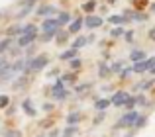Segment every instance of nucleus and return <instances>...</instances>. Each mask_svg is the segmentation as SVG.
<instances>
[{"label": "nucleus", "instance_id": "nucleus-1", "mask_svg": "<svg viewBox=\"0 0 155 137\" xmlns=\"http://www.w3.org/2000/svg\"><path fill=\"white\" fill-rule=\"evenodd\" d=\"M47 63H49V57H47V55H38V57H34L26 67H24V68H26L24 72L28 75V72H31V71H34V72L35 71H43V68L47 67Z\"/></svg>", "mask_w": 155, "mask_h": 137}, {"label": "nucleus", "instance_id": "nucleus-2", "mask_svg": "<svg viewBox=\"0 0 155 137\" xmlns=\"http://www.w3.org/2000/svg\"><path fill=\"white\" fill-rule=\"evenodd\" d=\"M137 112H134V110H130L128 114L124 116V118L120 119V122L116 123V127H132V126H136V122H137Z\"/></svg>", "mask_w": 155, "mask_h": 137}, {"label": "nucleus", "instance_id": "nucleus-3", "mask_svg": "<svg viewBox=\"0 0 155 137\" xmlns=\"http://www.w3.org/2000/svg\"><path fill=\"white\" fill-rule=\"evenodd\" d=\"M59 20L57 18H45L43 20V24H41V30L43 31H49V33H57L59 31Z\"/></svg>", "mask_w": 155, "mask_h": 137}, {"label": "nucleus", "instance_id": "nucleus-4", "mask_svg": "<svg viewBox=\"0 0 155 137\" xmlns=\"http://www.w3.org/2000/svg\"><path fill=\"white\" fill-rule=\"evenodd\" d=\"M34 39H38V33H22L18 37V47H28L34 43Z\"/></svg>", "mask_w": 155, "mask_h": 137}, {"label": "nucleus", "instance_id": "nucleus-5", "mask_svg": "<svg viewBox=\"0 0 155 137\" xmlns=\"http://www.w3.org/2000/svg\"><path fill=\"white\" fill-rule=\"evenodd\" d=\"M84 26L87 27H91V30H94V27H100L102 26V18H100V16H87V18H84Z\"/></svg>", "mask_w": 155, "mask_h": 137}, {"label": "nucleus", "instance_id": "nucleus-6", "mask_svg": "<svg viewBox=\"0 0 155 137\" xmlns=\"http://www.w3.org/2000/svg\"><path fill=\"white\" fill-rule=\"evenodd\" d=\"M126 100H128V92H124V90L116 92V94L112 96V104H114V106H124Z\"/></svg>", "mask_w": 155, "mask_h": 137}, {"label": "nucleus", "instance_id": "nucleus-7", "mask_svg": "<svg viewBox=\"0 0 155 137\" xmlns=\"http://www.w3.org/2000/svg\"><path fill=\"white\" fill-rule=\"evenodd\" d=\"M22 108H24V112H26L30 118H35V114H38V112H35V106L31 104V100H24V102H22Z\"/></svg>", "mask_w": 155, "mask_h": 137}, {"label": "nucleus", "instance_id": "nucleus-8", "mask_svg": "<svg viewBox=\"0 0 155 137\" xmlns=\"http://www.w3.org/2000/svg\"><path fill=\"white\" fill-rule=\"evenodd\" d=\"M84 26V20L83 18H77L71 22V26H69V33H77V31H81V27Z\"/></svg>", "mask_w": 155, "mask_h": 137}, {"label": "nucleus", "instance_id": "nucleus-9", "mask_svg": "<svg viewBox=\"0 0 155 137\" xmlns=\"http://www.w3.org/2000/svg\"><path fill=\"white\" fill-rule=\"evenodd\" d=\"M12 72H16V71H14V65H8V63H6V65L0 68V78H2V80L10 78V76H12Z\"/></svg>", "mask_w": 155, "mask_h": 137}, {"label": "nucleus", "instance_id": "nucleus-10", "mask_svg": "<svg viewBox=\"0 0 155 137\" xmlns=\"http://www.w3.org/2000/svg\"><path fill=\"white\" fill-rule=\"evenodd\" d=\"M77 55H79V49L73 47V49H69V51H63V53L59 55V59H61V61H71V59L77 57Z\"/></svg>", "mask_w": 155, "mask_h": 137}, {"label": "nucleus", "instance_id": "nucleus-11", "mask_svg": "<svg viewBox=\"0 0 155 137\" xmlns=\"http://www.w3.org/2000/svg\"><path fill=\"white\" fill-rule=\"evenodd\" d=\"M132 68H134V72H145V71H149V67H147V59H143V61H137Z\"/></svg>", "mask_w": 155, "mask_h": 137}, {"label": "nucleus", "instance_id": "nucleus-12", "mask_svg": "<svg viewBox=\"0 0 155 137\" xmlns=\"http://www.w3.org/2000/svg\"><path fill=\"white\" fill-rule=\"evenodd\" d=\"M28 82H30V78H28V76H20V78L14 80V88H16V90H22V88H26Z\"/></svg>", "mask_w": 155, "mask_h": 137}, {"label": "nucleus", "instance_id": "nucleus-13", "mask_svg": "<svg viewBox=\"0 0 155 137\" xmlns=\"http://www.w3.org/2000/svg\"><path fill=\"white\" fill-rule=\"evenodd\" d=\"M81 122V114L79 112H71V114L67 116V123L69 126H75V123H79Z\"/></svg>", "mask_w": 155, "mask_h": 137}, {"label": "nucleus", "instance_id": "nucleus-14", "mask_svg": "<svg viewBox=\"0 0 155 137\" xmlns=\"http://www.w3.org/2000/svg\"><path fill=\"white\" fill-rule=\"evenodd\" d=\"M112 104V100H106V98H100V100H96L94 102V108L96 110H106V108Z\"/></svg>", "mask_w": 155, "mask_h": 137}, {"label": "nucleus", "instance_id": "nucleus-15", "mask_svg": "<svg viewBox=\"0 0 155 137\" xmlns=\"http://www.w3.org/2000/svg\"><path fill=\"white\" fill-rule=\"evenodd\" d=\"M57 20H59V26H65V24L71 22V14H69V12H61V14L57 16Z\"/></svg>", "mask_w": 155, "mask_h": 137}, {"label": "nucleus", "instance_id": "nucleus-16", "mask_svg": "<svg viewBox=\"0 0 155 137\" xmlns=\"http://www.w3.org/2000/svg\"><path fill=\"white\" fill-rule=\"evenodd\" d=\"M6 33L8 35H22L24 33V27L22 26H12V27H8V30H6Z\"/></svg>", "mask_w": 155, "mask_h": 137}, {"label": "nucleus", "instance_id": "nucleus-17", "mask_svg": "<svg viewBox=\"0 0 155 137\" xmlns=\"http://www.w3.org/2000/svg\"><path fill=\"white\" fill-rule=\"evenodd\" d=\"M38 14L39 16H51V14H55V8H53V6H41L38 10Z\"/></svg>", "mask_w": 155, "mask_h": 137}, {"label": "nucleus", "instance_id": "nucleus-18", "mask_svg": "<svg viewBox=\"0 0 155 137\" xmlns=\"http://www.w3.org/2000/svg\"><path fill=\"white\" fill-rule=\"evenodd\" d=\"M126 22H128V18H126V16H110V24L120 26V24H126Z\"/></svg>", "mask_w": 155, "mask_h": 137}, {"label": "nucleus", "instance_id": "nucleus-19", "mask_svg": "<svg viewBox=\"0 0 155 137\" xmlns=\"http://www.w3.org/2000/svg\"><path fill=\"white\" fill-rule=\"evenodd\" d=\"M130 57H132V61H134V63L143 61V59H145V51H134V53L130 55Z\"/></svg>", "mask_w": 155, "mask_h": 137}, {"label": "nucleus", "instance_id": "nucleus-20", "mask_svg": "<svg viewBox=\"0 0 155 137\" xmlns=\"http://www.w3.org/2000/svg\"><path fill=\"white\" fill-rule=\"evenodd\" d=\"M94 8H96V0H88V2L83 6V10L87 12V14H92V12H94Z\"/></svg>", "mask_w": 155, "mask_h": 137}, {"label": "nucleus", "instance_id": "nucleus-21", "mask_svg": "<svg viewBox=\"0 0 155 137\" xmlns=\"http://www.w3.org/2000/svg\"><path fill=\"white\" fill-rule=\"evenodd\" d=\"M87 43H88V37H83V35H81V37H77V39H75V43H73V47H75V49H79V47L87 45Z\"/></svg>", "mask_w": 155, "mask_h": 137}, {"label": "nucleus", "instance_id": "nucleus-22", "mask_svg": "<svg viewBox=\"0 0 155 137\" xmlns=\"http://www.w3.org/2000/svg\"><path fill=\"white\" fill-rule=\"evenodd\" d=\"M10 45H12V39H10V37L2 39V41H0V55H2V53H4V51H6Z\"/></svg>", "mask_w": 155, "mask_h": 137}, {"label": "nucleus", "instance_id": "nucleus-23", "mask_svg": "<svg viewBox=\"0 0 155 137\" xmlns=\"http://www.w3.org/2000/svg\"><path fill=\"white\" fill-rule=\"evenodd\" d=\"M69 39V31H57V43H65Z\"/></svg>", "mask_w": 155, "mask_h": 137}, {"label": "nucleus", "instance_id": "nucleus-24", "mask_svg": "<svg viewBox=\"0 0 155 137\" xmlns=\"http://www.w3.org/2000/svg\"><path fill=\"white\" fill-rule=\"evenodd\" d=\"M4 137H22L20 129H4Z\"/></svg>", "mask_w": 155, "mask_h": 137}, {"label": "nucleus", "instance_id": "nucleus-25", "mask_svg": "<svg viewBox=\"0 0 155 137\" xmlns=\"http://www.w3.org/2000/svg\"><path fill=\"white\" fill-rule=\"evenodd\" d=\"M75 133H77V126H69V127H65L63 137H73Z\"/></svg>", "mask_w": 155, "mask_h": 137}, {"label": "nucleus", "instance_id": "nucleus-26", "mask_svg": "<svg viewBox=\"0 0 155 137\" xmlns=\"http://www.w3.org/2000/svg\"><path fill=\"white\" fill-rule=\"evenodd\" d=\"M63 88H65V82H63V78H61V80H57V82L53 84V88H51V94H55V92L63 90Z\"/></svg>", "mask_w": 155, "mask_h": 137}, {"label": "nucleus", "instance_id": "nucleus-27", "mask_svg": "<svg viewBox=\"0 0 155 137\" xmlns=\"http://www.w3.org/2000/svg\"><path fill=\"white\" fill-rule=\"evenodd\" d=\"M136 104H137V98H134V96H128V100H126V104H124V106L128 108V110H132V108L136 106Z\"/></svg>", "mask_w": 155, "mask_h": 137}, {"label": "nucleus", "instance_id": "nucleus-28", "mask_svg": "<svg viewBox=\"0 0 155 137\" xmlns=\"http://www.w3.org/2000/svg\"><path fill=\"white\" fill-rule=\"evenodd\" d=\"M10 104V96L8 94H0V108H6Z\"/></svg>", "mask_w": 155, "mask_h": 137}, {"label": "nucleus", "instance_id": "nucleus-29", "mask_svg": "<svg viewBox=\"0 0 155 137\" xmlns=\"http://www.w3.org/2000/svg\"><path fill=\"white\" fill-rule=\"evenodd\" d=\"M24 33H38V27H35L34 24H28V26L24 27Z\"/></svg>", "mask_w": 155, "mask_h": 137}, {"label": "nucleus", "instance_id": "nucleus-30", "mask_svg": "<svg viewBox=\"0 0 155 137\" xmlns=\"http://www.w3.org/2000/svg\"><path fill=\"white\" fill-rule=\"evenodd\" d=\"M120 35H124V30H122V27H114V30L110 31V37H120Z\"/></svg>", "mask_w": 155, "mask_h": 137}, {"label": "nucleus", "instance_id": "nucleus-31", "mask_svg": "<svg viewBox=\"0 0 155 137\" xmlns=\"http://www.w3.org/2000/svg\"><path fill=\"white\" fill-rule=\"evenodd\" d=\"M147 123V118L145 116H137V122H136V127H143Z\"/></svg>", "mask_w": 155, "mask_h": 137}, {"label": "nucleus", "instance_id": "nucleus-32", "mask_svg": "<svg viewBox=\"0 0 155 137\" xmlns=\"http://www.w3.org/2000/svg\"><path fill=\"white\" fill-rule=\"evenodd\" d=\"M104 118H106V116H104V110H100V114L96 116L94 119H92V123H94V126H98V123H102V119H104Z\"/></svg>", "mask_w": 155, "mask_h": 137}, {"label": "nucleus", "instance_id": "nucleus-33", "mask_svg": "<svg viewBox=\"0 0 155 137\" xmlns=\"http://www.w3.org/2000/svg\"><path fill=\"white\" fill-rule=\"evenodd\" d=\"M75 80H77V76L73 75V72H71V75H65V76H63V82H65V84H71V82H75Z\"/></svg>", "mask_w": 155, "mask_h": 137}, {"label": "nucleus", "instance_id": "nucleus-34", "mask_svg": "<svg viewBox=\"0 0 155 137\" xmlns=\"http://www.w3.org/2000/svg\"><path fill=\"white\" fill-rule=\"evenodd\" d=\"M110 72H112V71H110V68H108V67H106L104 63H102V65H100V72H98V75H100V76H108Z\"/></svg>", "mask_w": 155, "mask_h": 137}, {"label": "nucleus", "instance_id": "nucleus-35", "mask_svg": "<svg viewBox=\"0 0 155 137\" xmlns=\"http://www.w3.org/2000/svg\"><path fill=\"white\" fill-rule=\"evenodd\" d=\"M53 96H55V98H59V100H63V98H67V96H69V92H67V90H65V88H63V90L55 92V94H53Z\"/></svg>", "mask_w": 155, "mask_h": 137}, {"label": "nucleus", "instance_id": "nucleus-36", "mask_svg": "<svg viewBox=\"0 0 155 137\" xmlns=\"http://www.w3.org/2000/svg\"><path fill=\"white\" fill-rule=\"evenodd\" d=\"M57 33H49V31H43L41 33V41H49V39H53Z\"/></svg>", "mask_w": 155, "mask_h": 137}, {"label": "nucleus", "instance_id": "nucleus-37", "mask_svg": "<svg viewBox=\"0 0 155 137\" xmlns=\"http://www.w3.org/2000/svg\"><path fill=\"white\" fill-rule=\"evenodd\" d=\"M147 4V0H134V6H136V10H141V6H145Z\"/></svg>", "mask_w": 155, "mask_h": 137}, {"label": "nucleus", "instance_id": "nucleus-38", "mask_svg": "<svg viewBox=\"0 0 155 137\" xmlns=\"http://www.w3.org/2000/svg\"><path fill=\"white\" fill-rule=\"evenodd\" d=\"M151 84H153V80H147V82L137 84V88H143V90H147V88H151Z\"/></svg>", "mask_w": 155, "mask_h": 137}, {"label": "nucleus", "instance_id": "nucleus-39", "mask_svg": "<svg viewBox=\"0 0 155 137\" xmlns=\"http://www.w3.org/2000/svg\"><path fill=\"white\" fill-rule=\"evenodd\" d=\"M24 67H26V65H24V61H22V59H20V61H16V63H14V71H22Z\"/></svg>", "mask_w": 155, "mask_h": 137}, {"label": "nucleus", "instance_id": "nucleus-40", "mask_svg": "<svg viewBox=\"0 0 155 137\" xmlns=\"http://www.w3.org/2000/svg\"><path fill=\"white\" fill-rule=\"evenodd\" d=\"M81 67V59H71V68H79Z\"/></svg>", "mask_w": 155, "mask_h": 137}, {"label": "nucleus", "instance_id": "nucleus-41", "mask_svg": "<svg viewBox=\"0 0 155 137\" xmlns=\"http://www.w3.org/2000/svg\"><path fill=\"white\" fill-rule=\"evenodd\" d=\"M120 68H122V63H114V65L110 67V71H112V72H118Z\"/></svg>", "mask_w": 155, "mask_h": 137}, {"label": "nucleus", "instance_id": "nucleus-42", "mask_svg": "<svg viewBox=\"0 0 155 137\" xmlns=\"http://www.w3.org/2000/svg\"><path fill=\"white\" fill-rule=\"evenodd\" d=\"M88 86H91V84H81V86H77L75 90H77V92H84V90H87Z\"/></svg>", "mask_w": 155, "mask_h": 137}, {"label": "nucleus", "instance_id": "nucleus-43", "mask_svg": "<svg viewBox=\"0 0 155 137\" xmlns=\"http://www.w3.org/2000/svg\"><path fill=\"white\" fill-rule=\"evenodd\" d=\"M132 71H134V68H124V71L120 72V76H122V78H126V76H128V75H130Z\"/></svg>", "mask_w": 155, "mask_h": 137}, {"label": "nucleus", "instance_id": "nucleus-44", "mask_svg": "<svg viewBox=\"0 0 155 137\" xmlns=\"http://www.w3.org/2000/svg\"><path fill=\"white\" fill-rule=\"evenodd\" d=\"M147 37L151 39V41H155V27H151V30H149V33H147Z\"/></svg>", "mask_w": 155, "mask_h": 137}, {"label": "nucleus", "instance_id": "nucleus-45", "mask_svg": "<svg viewBox=\"0 0 155 137\" xmlns=\"http://www.w3.org/2000/svg\"><path fill=\"white\" fill-rule=\"evenodd\" d=\"M124 35H126V39H128V41H134V39H132L134 37V31H126Z\"/></svg>", "mask_w": 155, "mask_h": 137}, {"label": "nucleus", "instance_id": "nucleus-46", "mask_svg": "<svg viewBox=\"0 0 155 137\" xmlns=\"http://www.w3.org/2000/svg\"><path fill=\"white\" fill-rule=\"evenodd\" d=\"M6 63H8V61H6V57H4V55H0V68L6 65Z\"/></svg>", "mask_w": 155, "mask_h": 137}, {"label": "nucleus", "instance_id": "nucleus-47", "mask_svg": "<svg viewBox=\"0 0 155 137\" xmlns=\"http://www.w3.org/2000/svg\"><path fill=\"white\" fill-rule=\"evenodd\" d=\"M43 110L49 112V110H53V106H51V104H43Z\"/></svg>", "mask_w": 155, "mask_h": 137}, {"label": "nucleus", "instance_id": "nucleus-48", "mask_svg": "<svg viewBox=\"0 0 155 137\" xmlns=\"http://www.w3.org/2000/svg\"><path fill=\"white\" fill-rule=\"evenodd\" d=\"M137 104H145V98H143V96H137Z\"/></svg>", "mask_w": 155, "mask_h": 137}, {"label": "nucleus", "instance_id": "nucleus-49", "mask_svg": "<svg viewBox=\"0 0 155 137\" xmlns=\"http://www.w3.org/2000/svg\"><path fill=\"white\" fill-rule=\"evenodd\" d=\"M34 2H38V0H26V4H28V6H34Z\"/></svg>", "mask_w": 155, "mask_h": 137}, {"label": "nucleus", "instance_id": "nucleus-50", "mask_svg": "<svg viewBox=\"0 0 155 137\" xmlns=\"http://www.w3.org/2000/svg\"><path fill=\"white\" fill-rule=\"evenodd\" d=\"M149 72H151V75H155V67H153V68H149Z\"/></svg>", "mask_w": 155, "mask_h": 137}, {"label": "nucleus", "instance_id": "nucleus-51", "mask_svg": "<svg viewBox=\"0 0 155 137\" xmlns=\"http://www.w3.org/2000/svg\"><path fill=\"white\" fill-rule=\"evenodd\" d=\"M151 10H153V12H155V4H153V6H151Z\"/></svg>", "mask_w": 155, "mask_h": 137}, {"label": "nucleus", "instance_id": "nucleus-52", "mask_svg": "<svg viewBox=\"0 0 155 137\" xmlns=\"http://www.w3.org/2000/svg\"><path fill=\"white\" fill-rule=\"evenodd\" d=\"M0 18H2V12H0Z\"/></svg>", "mask_w": 155, "mask_h": 137}]
</instances>
